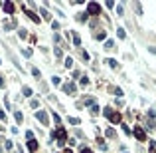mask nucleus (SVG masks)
I'll list each match as a JSON object with an SVG mask.
<instances>
[{
  "mask_svg": "<svg viewBox=\"0 0 156 153\" xmlns=\"http://www.w3.org/2000/svg\"><path fill=\"white\" fill-rule=\"evenodd\" d=\"M81 86H89V78H81Z\"/></svg>",
  "mask_w": 156,
  "mask_h": 153,
  "instance_id": "c756f323",
  "label": "nucleus"
},
{
  "mask_svg": "<svg viewBox=\"0 0 156 153\" xmlns=\"http://www.w3.org/2000/svg\"><path fill=\"white\" fill-rule=\"evenodd\" d=\"M105 6L111 10V8H115V2H113V0H107V2H105Z\"/></svg>",
  "mask_w": 156,
  "mask_h": 153,
  "instance_id": "393cba45",
  "label": "nucleus"
},
{
  "mask_svg": "<svg viewBox=\"0 0 156 153\" xmlns=\"http://www.w3.org/2000/svg\"><path fill=\"white\" fill-rule=\"evenodd\" d=\"M14 117H16V121H18V123H22V119H24V115H22L20 111H14Z\"/></svg>",
  "mask_w": 156,
  "mask_h": 153,
  "instance_id": "f3484780",
  "label": "nucleus"
},
{
  "mask_svg": "<svg viewBox=\"0 0 156 153\" xmlns=\"http://www.w3.org/2000/svg\"><path fill=\"white\" fill-rule=\"evenodd\" d=\"M4 147H6V149H12V141H4Z\"/></svg>",
  "mask_w": 156,
  "mask_h": 153,
  "instance_id": "72a5a7b5",
  "label": "nucleus"
},
{
  "mask_svg": "<svg viewBox=\"0 0 156 153\" xmlns=\"http://www.w3.org/2000/svg\"><path fill=\"white\" fill-rule=\"evenodd\" d=\"M150 52H152V54H156V48H150Z\"/></svg>",
  "mask_w": 156,
  "mask_h": 153,
  "instance_id": "79ce46f5",
  "label": "nucleus"
},
{
  "mask_svg": "<svg viewBox=\"0 0 156 153\" xmlns=\"http://www.w3.org/2000/svg\"><path fill=\"white\" fill-rule=\"evenodd\" d=\"M87 10H89V14H95V16L101 14V6H99L97 2H89V4H87Z\"/></svg>",
  "mask_w": 156,
  "mask_h": 153,
  "instance_id": "f03ea898",
  "label": "nucleus"
},
{
  "mask_svg": "<svg viewBox=\"0 0 156 153\" xmlns=\"http://www.w3.org/2000/svg\"><path fill=\"white\" fill-rule=\"evenodd\" d=\"M73 44H75V46H79V44H81V38H79L77 34H73Z\"/></svg>",
  "mask_w": 156,
  "mask_h": 153,
  "instance_id": "412c9836",
  "label": "nucleus"
},
{
  "mask_svg": "<svg viewBox=\"0 0 156 153\" xmlns=\"http://www.w3.org/2000/svg\"><path fill=\"white\" fill-rule=\"evenodd\" d=\"M107 119H109L111 123H121V119H123V115H121L119 111H111V115L107 117Z\"/></svg>",
  "mask_w": 156,
  "mask_h": 153,
  "instance_id": "39448f33",
  "label": "nucleus"
},
{
  "mask_svg": "<svg viewBox=\"0 0 156 153\" xmlns=\"http://www.w3.org/2000/svg\"><path fill=\"white\" fill-rule=\"evenodd\" d=\"M69 123L71 125H79V117H69Z\"/></svg>",
  "mask_w": 156,
  "mask_h": 153,
  "instance_id": "5701e85b",
  "label": "nucleus"
},
{
  "mask_svg": "<svg viewBox=\"0 0 156 153\" xmlns=\"http://www.w3.org/2000/svg\"><path fill=\"white\" fill-rule=\"evenodd\" d=\"M132 133H134V137H137L138 141H144V139H146V133H144V129L140 125L134 127V131H132Z\"/></svg>",
  "mask_w": 156,
  "mask_h": 153,
  "instance_id": "7ed1b4c3",
  "label": "nucleus"
},
{
  "mask_svg": "<svg viewBox=\"0 0 156 153\" xmlns=\"http://www.w3.org/2000/svg\"><path fill=\"white\" fill-rule=\"evenodd\" d=\"M117 34H119V38H124V36H127V32H124V28H119V30H117Z\"/></svg>",
  "mask_w": 156,
  "mask_h": 153,
  "instance_id": "4be33fe9",
  "label": "nucleus"
},
{
  "mask_svg": "<svg viewBox=\"0 0 156 153\" xmlns=\"http://www.w3.org/2000/svg\"><path fill=\"white\" fill-rule=\"evenodd\" d=\"M40 12H42V16H44V20H46V22H50V20H52V14L47 12L46 8H42V10H40Z\"/></svg>",
  "mask_w": 156,
  "mask_h": 153,
  "instance_id": "9d476101",
  "label": "nucleus"
},
{
  "mask_svg": "<svg viewBox=\"0 0 156 153\" xmlns=\"http://www.w3.org/2000/svg\"><path fill=\"white\" fill-rule=\"evenodd\" d=\"M59 82H61V80H59L58 76H53V78H52V84H53V86H59Z\"/></svg>",
  "mask_w": 156,
  "mask_h": 153,
  "instance_id": "bb28decb",
  "label": "nucleus"
},
{
  "mask_svg": "<svg viewBox=\"0 0 156 153\" xmlns=\"http://www.w3.org/2000/svg\"><path fill=\"white\" fill-rule=\"evenodd\" d=\"M30 106H32V107H38L40 101H38V100H30Z\"/></svg>",
  "mask_w": 156,
  "mask_h": 153,
  "instance_id": "c85d7f7f",
  "label": "nucleus"
},
{
  "mask_svg": "<svg viewBox=\"0 0 156 153\" xmlns=\"http://www.w3.org/2000/svg\"><path fill=\"white\" fill-rule=\"evenodd\" d=\"M55 137H58V145L59 147H61V145H63V143H65V129H63V127H58V131H55Z\"/></svg>",
  "mask_w": 156,
  "mask_h": 153,
  "instance_id": "20e7f679",
  "label": "nucleus"
},
{
  "mask_svg": "<svg viewBox=\"0 0 156 153\" xmlns=\"http://www.w3.org/2000/svg\"><path fill=\"white\" fill-rule=\"evenodd\" d=\"M4 119H6V113H4L2 109H0V121H4Z\"/></svg>",
  "mask_w": 156,
  "mask_h": 153,
  "instance_id": "4c0bfd02",
  "label": "nucleus"
},
{
  "mask_svg": "<svg viewBox=\"0 0 156 153\" xmlns=\"http://www.w3.org/2000/svg\"><path fill=\"white\" fill-rule=\"evenodd\" d=\"M18 36H20V38H28V32L24 30V28H20V30H18Z\"/></svg>",
  "mask_w": 156,
  "mask_h": 153,
  "instance_id": "aec40b11",
  "label": "nucleus"
},
{
  "mask_svg": "<svg viewBox=\"0 0 156 153\" xmlns=\"http://www.w3.org/2000/svg\"><path fill=\"white\" fill-rule=\"evenodd\" d=\"M22 93H24V95H28V98H30V95H32V87H28V86H24V87H22Z\"/></svg>",
  "mask_w": 156,
  "mask_h": 153,
  "instance_id": "4468645a",
  "label": "nucleus"
},
{
  "mask_svg": "<svg viewBox=\"0 0 156 153\" xmlns=\"http://www.w3.org/2000/svg\"><path fill=\"white\" fill-rule=\"evenodd\" d=\"M150 153H156V147H150Z\"/></svg>",
  "mask_w": 156,
  "mask_h": 153,
  "instance_id": "a19ab883",
  "label": "nucleus"
},
{
  "mask_svg": "<svg viewBox=\"0 0 156 153\" xmlns=\"http://www.w3.org/2000/svg\"><path fill=\"white\" fill-rule=\"evenodd\" d=\"M123 131H124V135H130V129L127 125H123Z\"/></svg>",
  "mask_w": 156,
  "mask_h": 153,
  "instance_id": "e433bc0d",
  "label": "nucleus"
},
{
  "mask_svg": "<svg viewBox=\"0 0 156 153\" xmlns=\"http://www.w3.org/2000/svg\"><path fill=\"white\" fill-rule=\"evenodd\" d=\"M32 74H34V78H40V70L38 68H32Z\"/></svg>",
  "mask_w": 156,
  "mask_h": 153,
  "instance_id": "cd10ccee",
  "label": "nucleus"
},
{
  "mask_svg": "<svg viewBox=\"0 0 156 153\" xmlns=\"http://www.w3.org/2000/svg\"><path fill=\"white\" fill-rule=\"evenodd\" d=\"M117 14H119V16H123V14H124V6H123V4L117 6Z\"/></svg>",
  "mask_w": 156,
  "mask_h": 153,
  "instance_id": "b1692460",
  "label": "nucleus"
},
{
  "mask_svg": "<svg viewBox=\"0 0 156 153\" xmlns=\"http://www.w3.org/2000/svg\"><path fill=\"white\" fill-rule=\"evenodd\" d=\"M53 119H55V123H61V117H59L58 113H53Z\"/></svg>",
  "mask_w": 156,
  "mask_h": 153,
  "instance_id": "473e14b6",
  "label": "nucleus"
},
{
  "mask_svg": "<svg viewBox=\"0 0 156 153\" xmlns=\"http://www.w3.org/2000/svg\"><path fill=\"white\" fill-rule=\"evenodd\" d=\"M95 38H97V40H105V38H107V32H105V30H99V32L95 34Z\"/></svg>",
  "mask_w": 156,
  "mask_h": 153,
  "instance_id": "9b49d317",
  "label": "nucleus"
},
{
  "mask_svg": "<svg viewBox=\"0 0 156 153\" xmlns=\"http://www.w3.org/2000/svg\"><path fill=\"white\" fill-rule=\"evenodd\" d=\"M97 113H99V106H97V103H93V106H91V115H97Z\"/></svg>",
  "mask_w": 156,
  "mask_h": 153,
  "instance_id": "6ab92c4d",
  "label": "nucleus"
},
{
  "mask_svg": "<svg viewBox=\"0 0 156 153\" xmlns=\"http://www.w3.org/2000/svg\"><path fill=\"white\" fill-rule=\"evenodd\" d=\"M2 8H4V12H6V14H14V4H12V2H4V6H2Z\"/></svg>",
  "mask_w": 156,
  "mask_h": 153,
  "instance_id": "6e6552de",
  "label": "nucleus"
},
{
  "mask_svg": "<svg viewBox=\"0 0 156 153\" xmlns=\"http://www.w3.org/2000/svg\"><path fill=\"white\" fill-rule=\"evenodd\" d=\"M2 129H4V127H2V125H0V131H2Z\"/></svg>",
  "mask_w": 156,
  "mask_h": 153,
  "instance_id": "c03bdc74",
  "label": "nucleus"
},
{
  "mask_svg": "<svg viewBox=\"0 0 156 153\" xmlns=\"http://www.w3.org/2000/svg\"><path fill=\"white\" fill-rule=\"evenodd\" d=\"M81 153H93L91 149H87V147H83V149H81Z\"/></svg>",
  "mask_w": 156,
  "mask_h": 153,
  "instance_id": "58836bf2",
  "label": "nucleus"
},
{
  "mask_svg": "<svg viewBox=\"0 0 156 153\" xmlns=\"http://www.w3.org/2000/svg\"><path fill=\"white\" fill-rule=\"evenodd\" d=\"M105 50H115V42L113 40H105Z\"/></svg>",
  "mask_w": 156,
  "mask_h": 153,
  "instance_id": "f8f14e48",
  "label": "nucleus"
},
{
  "mask_svg": "<svg viewBox=\"0 0 156 153\" xmlns=\"http://www.w3.org/2000/svg\"><path fill=\"white\" fill-rule=\"evenodd\" d=\"M6 84H4V78H0V87H4Z\"/></svg>",
  "mask_w": 156,
  "mask_h": 153,
  "instance_id": "ea45409f",
  "label": "nucleus"
},
{
  "mask_svg": "<svg viewBox=\"0 0 156 153\" xmlns=\"http://www.w3.org/2000/svg\"><path fill=\"white\" fill-rule=\"evenodd\" d=\"M26 137H28V139H34V133L30 131V129H28V131H26Z\"/></svg>",
  "mask_w": 156,
  "mask_h": 153,
  "instance_id": "f704fd0d",
  "label": "nucleus"
},
{
  "mask_svg": "<svg viewBox=\"0 0 156 153\" xmlns=\"http://www.w3.org/2000/svg\"><path fill=\"white\" fill-rule=\"evenodd\" d=\"M107 64H109L113 70H117V68H119V62H117V60H113V58H111V60H107Z\"/></svg>",
  "mask_w": 156,
  "mask_h": 153,
  "instance_id": "2eb2a0df",
  "label": "nucleus"
},
{
  "mask_svg": "<svg viewBox=\"0 0 156 153\" xmlns=\"http://www.w3.org/2000/svg\"><path fill=\"white\" fill-rule=\"evenodd\" d=\"M111 111H113L111 107H105V117H109V115H111Z\"/></svg>",
  "mask_w": 156,
  "mask_h": 153,
  "instance_id": "2f4dec72",
  "label": "nucleus"
},
{
  "mask_svg": "<svg viewBox=\"0 0 156 153\" xmlns=\"http://www.w3.org/2000/svg\"><path fill=\"white\" fill-rule=\"evenodd\" d=\"M105 135H107V137H111V139H113V137H115V135H117V133H115V129H111V127H107V131H105Z\"/></svg>",
  "mask_w": 156,
  "mask_h": 153,
  "instance_id": "dca6fc26",
  "label": "nucleus"
},
{
  "mask_svg": "<svg viewBox=\"0 0 156 153\" xmlns=\"http://www.w3.org/2000/svg\"><path fill=\"white\" fill-rule=\"evenodd\" d=\"M36 117H38V121L42 123V125H46L47 127V121H50V117H47V113L42 109V111H36Z\"/></svg>",
  "mask_w": 156,
  "mask_h": 153,
  "instance_id": "f257e3e1",
  "label": "nucleus"
},
{
  "mask_svg": "<svg viewBox=\"0 0 156 153\" xmlns=\"http://www.w3.org/2000/svg\"><path fill=\"white\" fill-rule=\"evenodd\" d=\"M22 54H24L26 58H30V56H32V50H22Z\"/></svg>",
  "mask_w": 156,
  "mask_h": 153,
  "instance_id": "7c9ffc66",
  "label": "nucleus"
},
{
  "mask_svg": "<svg viewBox=\"0 0 156 153\" xmlns=\"http://www.w3.org/2000/svg\"><path fill=\"white\" fill-rule=\"evenodd\" d=\"M63 153H71V149H65V151Z\"/></svg>",
  "mask_w": 156,
  "mask_h": 153,
  "instance_id": "37998d69",
  "label": "nucleus"
},
{
  "mask_svg": "<svg viewBox=\"0 0 156 153\" xmlns=\"http://www.w3.org/2000/svg\"><path fill=\"white\" fill-rule=\"evenodd\" d=\"M73 66V60L71 58H65V68H71Z\"/></svg>",
  "mask_w": 156,
  "mask_h": 153,
  "instance_id": "a878e982",
  "label": "nucleus"
},
{
  "mask_svg": "<svg viewBox=\"0 0 156 153\" xmlns=\"http://www.w3.org/2000/svg\"><path fill=\"white\" fill-rule=\"evenodd\" d=\"M75 18H77L79 22H85V20H87V14H85V12H81V14H77Z\"/></svg>",
  "mask_w": 156,
  "mask_h": 153,
  "instance_id": "a211bd4d",
  "label": "nucleus"
},
{
  "mask_svg": "<svg viewBox=\"0 0 156 153\" xmlns=\"http://www.w3.org/2000/svg\"><path fill=\"white\" fill-rule=\"evenodd\" d=\"M61 90H63L65 93H69V95H71V93H75V90H77V87H75V84H73V82H67V84H63V87H61Z\"/></svg>",
  "mask_w": 156,
  "mask_h": 153,
  "instance_id": "423d86ee",
  "label": "nucleus"
},
{
  "mask_svg": "<svg viewBox=\"0 0 156 153\" xmlns=\"http://www.w3.org/2000/svg\"><path fill=\"white\" fill-rule=\"evenodd\" d=\"M28 149H30V151H36V149H38V141L36 139H28Z\"/></svg>",
  "mask_w": 156,
  "mask_h": 153,
  "instance_id": "1a4fd4ad",
  "label": "nucleus"
},
{
  "mask_svg": "<svg viewBox=\"0 0 156 153\" xmlns=\"http://www.w3.org/2000/svg\"><path fill=\"white\" fill-rule=\"evenodd\" d=\"M24 12H26V16H28V18H32V20L36 22V24H40V16H36V14H34L32 10L28 8V6H24Z\"/></svg>",
  "mask_w": 156,
  "mask_h": 153,
  "instance_id": "0eeeda50",
  "label": "nucleus"
},
{
  "mask_svg": "<svg viewBox=\"0 0 156 153\" xmlns=\"http://www.w3.org/2000/svg\"><path fill=\"white\" fill-rule=\"evenodd\" d=\"M97 143H99V149H101V151H107V143H105V139H101V137H99Z\"/></svg>",
  "mask_w": 156,
  "mask_h": 153,
  "instance_id": "ddd939ff",
  "label": "nucleus"
},
{
  "mask_svg": "<svg viewBox=\"0 0 156 153\" xmlns=\"http://www.w3.org/2000/svg\"><path fill=\"white\" fill-rule=\"evenodd\" d=\"M4 106H6L8 109H10V107H12V106H10V100H8V98H4Z\"/></svg>",
  "mask_w": 156,
  "mask_h": 153,
  "instance_id": "c9c22d12",
  "label": "nucleus"
}]
</instances>
